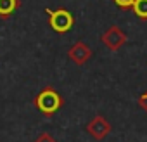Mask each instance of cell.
Here are the masks:
<instances>
[{"label": "cell", "instance_id": "cell-1", "mask_svg": "<svg viewBox=\"0 0 147 142\" xmlns=\"http://www.w3.org/2000/svg\"><path fill=\"white\" fill-rule=\"evenodd\" d=\"M35 106L36 109L45 114V116H54L62 106H64V99L62 95L52 89V87H45L43 90L38 92V95L35 97Z\"/></svg>", "mask_w": 147, "mask_h": 142}, {"label": "cell", "instance_id": "cell-2", "mask_svg": "<svg viewBox=\"0 0 147 142\" xmlns=\"http://www.w3.org/2000/svg\"><path fill=\"white\" fill-rule=\"evenodd\" d=\"M47 16H49V24L55 33H67L73 26H75V18L67 9H45Z\"/></svg>", "mask_w": 147, "mask_h": 142}, {"label": "cell", "instance_id": "cell-3", "mask_svg": "<svg viewBox=\"0 0 147 142\" xmlns=\"http://www.w3.org/2000/svg\"><path fill=\"white\" fill-rule=\"evenodd\" d=\"M128 37L126 33L119 28V26H109L102 35H100V42L109 49V50H119L125 43H126Z\"/></svg>", "mask_w": 147, "mask_h": 142}, {"label": "cell", "instance_id": "cell-4", "mask_svg": "<svg viewBox=\"0 0 147 142\" xmlns=\"http://www.w3.org/2000/svg\"><path fill=\"white\" fill-rule=\"evenodd\" d=\"M85 130H87V133H90L95 140H104V139L109 135V132H111V123H109L104 116L97 114V116H94V118L87 123Z\"/></svg>", "mask_w": 147, "mask_h": 142}, {"label": "cell", "instance_id": "cell-5", "mask_svg": "<svg viewBox=\"0 0 147 142\" xmlns=\"http://www.w3.org/2000/svg\"><path fill=\"white\" fill-rule=\"evenodd\" d=\"M92 49L85 43V42H76L75 45H73L69 50H67V57L75 62V64H78V66H83L90 57H92Z\"/></svg>", "mask_w": 147, "mask_h": 142}, {"label": "cell", "instance_id": "cell-6", "mask_svg": "<svg viewBox=\"0 0 147 142\" xmlns=\"http://www.w3.org/2000/svg\"><path fill=\"white\" fill-rule=\"evenodd\" d=\"M21 5L19 0H0V16L9 18L14 11H18Z\"/></svg>", "mask_w": 147, "mask_h": 142}, {"label": "cell", "instance_id": "cell-7", "mask_svg": "<svg viewBox=\"0 0 147 142\" xmlns=\"http://www.w3.org/2000/svg\"><path fill=\"white\" fill-rule=\"evenodd\" d=\"M131 11L140 21H147V0H135Z\"/></svg>", "mask_w": 147, "mask_h": 142}, {"label": "cell", "instance_id": "cell-8", "mask_svg": "<svg viewBox=\"0 0 147 142\" xmlns=\"http://www.w3.org/2000/svg\"><path fill=\"white\" fill-rule=\"evenodd\" d=\"M33 142H57V140H55V139H54L50 133L43 132V133H40V135H38V137H36Z\"/></svg>", "mask_w": 147, "mask_h": 142}, {"label": "cell", "instance_id": "cell-9", "mask_svg": "<svg viewBox=\"0 0 147 142\" xmlns=\"http://www.w3.org/2000/svg\"><path fill=\"white\" fill-rule=\"evenodd\" d=\"M113 2H114L119 9H131V5H133L135 0H113Z\"/></svg>", "mask_w": 147, "mask_h": 142}, {"label": "cell", "instance_id": "cell-10", "mask_svg": "<svg viewBox=\"0 0 147 142\" xmlns=\"http://www.w3.org/2000/svg\"><path fill=\"white\" fill-rule=\"evenodd\" d=\"M138 106L147 113V90H145L142 95H138Z\"/></svg>", "mask_w": 147, "mask_h": 142}]
</instances>
